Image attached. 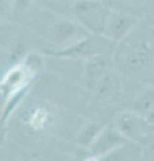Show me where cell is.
I'll return each instance as SVG.
<instances>
[{
	"label": "cell",
	"instance_id": "6da1fadb",
	"mask_svg": "<svg viewBox=\"0 0 154 161\" xmlns=\"http://www.w3.org/2000/svg\"><path fill=\"white\" fill-rule=\"evenodd\" d=\"M72 9L77 18L86 24L87 28L105 30L110 9L101 0H75Z\"/></svg>",
	"mask_w": 154,
	"mask_h": 161
},
{
	"label": "cell",
	"instance_id": "277c9868",
	"mask_svg": "<svg viewBox=\"0 0 154 161\" xmlns=\"http://www.w3.org/2000/svg\"><path fill=\"white\" fill-rule=\"evenodd\" d=\"M44 118H46V113H44L43 110H39V112L35 113V115H34L32 122L35 126H40V125L44 122Z\"/></svg>",
	"mask_w": 154,
	"mask_h": 161
},
{
	"label": "cell",
	"instance_id": "7a4b0ae2",
	"mask_svg": "<svg viewBox=\"0 0 154 161\" xmlns=\"http://www.w3.org/2000/svg\"><path fill=\"white\" fill-rule=\"evenodd\" d=\"M135 24V19L127 14L110 11L105 31L113 39H121L126 32H129Z\"/></svg>",
	"mask_w": 154,
	"mask_h": 161
},
{
	"label": "cell",
	"instance_id": "3957f363",
	"mask_svg": "<svg viewBox=\"0 0 154 161\" xmlns=\"http://www.w3.org/2000/svg\"><path fill=\"white\" fill-rule=\"evenodd\" d=\"M75 30H77L75 24H72L70 22H61L54 27V36L61 38V39L67 38V36H70V35H72L74 32H75Z\"/></svg>",
	"mask_w": 154,
	"mask_h": 161
},
{
	"label": "cell",
	"instance_id": "5b68a950",
	"mask_svg": "<svg viewBox=\"0 0 154 161\" xmlns=\"http://www.w3.org/2000/svg\"><path fill=\"white\" fill-rule=\"evenodd\" d=\"M34 2H35V0H13L15 7L19 8V9H26L27 7L31 6Z\"/></svg>",
	"mask_w": 154,
	"mask_h": 161
}]
</instances>
